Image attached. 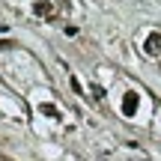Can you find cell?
Here are the masks:
<instances>
[{"label":"cell","instance_id":"1","mask_svg":"<svg viewBox=\"0 0 161 161\" xmlns=\"http://www.w3.org/2000/svg\"><path fill=\"white\" fill-rule=\"evenodd\" d=\"M137 102H140V98H137V92H134V90H128L125 96H122V114H125V116H131L134 110H137Z\"/></svg>","mask_w":161,"mask_h":161},{"label":"cell","instance_id":"3","mask_svg":"<svg viewBox=\"0 0 161 161\" xmlns=\"http://www.w3.org/2000/svg\"><path fill=\"white\" fill-rule=\"evenodd\" d=\"M33 9H36V15H51V3H48V0H39Z\"/></svg>","mask_w":161,"mask_h":161},{"label":"cell","instance_id":"4","mask_svg":"<svg viewBox=\"0 0 161 161\" xmlns=\"http://www.w3.org/2000/svg\"><path fill=\"white\" fill-rule=\"evenodd\" d=\"M39 114H45V116H60L54 104H39Z\"/></svg>","mask_w":161,"mask_h":161},{"label":"cell","instance_id":"5","mask_svg":"<svg viewBox=\"0 0 161 161\" xmlns=\"http://www.w3.org/2000/svg\"><path fill=\"white\" fill-rule=\"evenodd\" d=\"M69 84H72V92H78V96L84 92V86H80V80H78L75 75H72V80H69Z\"/></svg>","mask_w":161,"mask_h":161},{"label":"cell","instance_id":"6","mask_svg":"<svg viewBox=\"0 0 161 161\" xmlns=\"http://www.w3.org/2000/svg\"><path fill=\"white\" fill-rule=\"evenodd\" d=\"M6 48H12V42L9 39H0V51H6Z\"/></svg>","mask_w":161,"mask_h":161},{"label":"cell","instance_id":"2","mask_svg":"<svg viewBox=\"0 0 161 161\" xmlns=\"http://www.w3.org/2000/svg\"><path fill=\"white\" fill-rule=\"evenodd\" d=\"M161 51V33H149L146 39V54H158Z\"/></svg>","mask_w":161,"mask_h":161}]
</instances>
